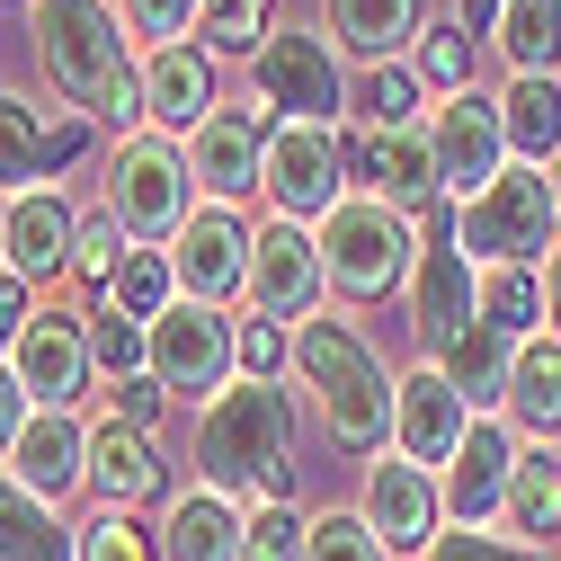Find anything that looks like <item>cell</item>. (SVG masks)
I'll list each match as a JSON object with an SVG mask.
<instances>
[{
    "mask_svg": "<svg viewBox=\"0 0 561 561\" xmlns=\"http://www.w3.org/2000/svg\"><path fill=\"white\" fill-rule=\"evenodd\" d=\"M27 45L72 116L116 125V144L144 134V54H134L116 0H27Z\"/></svg>",
    "mask_w": 561,
    "mask_h": 561,
    "instance_id": "cell-1",
    "label": "cell"
},
{
    "mask_svg": "<svg viewBox=\"0 0 561 561\" xmlns=\"http://www.w3.org/2000/svg\"><path fill=\"white\" fill-rule=\"evenodd\" d=\"M295 392H312V419H321V437L339 455H392V392L401 375L375 357V339L357 321H339V312H312L295 330Z\"/></svg>",
    "mask_w": 561,
    "mask_h": 561,
    "instance_id": "cell-2",
    "label": "cell"
},
{
    "mask_svg": "<svg viewBox=\"0 0 561 561\" xmlns=\"http://www.w3.org/2000/svg\"><path fill=\"white\" fill-rule=\"evenodd\" d=\"M196 481L232 508L295 500V392L286 383H224L196 410Z\"/></svg>",
    "mask_w": 561,
    "mask_h": 561,
    "instance_id": "cell-3",
    "label": "cell"
},
{
    "mask_svg": "<svg viewBox=\"0 0 561 561\" xmlns=\"http://www.w3.org/2000/svg\"><path fill=\"white\" fill-rule=\"evenodd\" d=\"M312 241H321L330 295H347V304H383V295H410V267H419V241H428V224L401 215V205H383V196H357V187H347Z\"/></svg>",
    "mask_w": 561,
    "mask_h": 561,
    "instance_id": "cell-4",
    "label": "cell"
},
{
    "mask_svg": "<svg viewBox=\"0 0 561 561\" xmlns=\"http://www.w3.org/2000/svg\"><path fill=\"white\" fill-rule=\"evenodd\" d=\"M561 241V196H552V170H500L472 205H455V250L472 267H543Z\"/></svg>",
    "mask_w": 561,
    "mask_h": 561,
    "instance_id": "cell-5",
    "label": "cell"
},
{
    "mask_svg": "<svg viewBox=\"0 0 561 561\" xmlns=\"http://www.w3.org/2000/svg\"><path fill=\"white\" fill-rule=\"evenodd\" d=\"M107 215L125 224L134 250H170L196 215V179H187V144H170V134H125V144L107 152Z\"/></svg>",
    "mask_w": 561,
    "mask_h": 561,
    "instance_id": "cell-6",
    "label": "cell"
},
{
    "mask_svg": "<svg viewBox=\"0 0 561 561\" xmlns=\"http://www.w3.org/2000/svg\"><path fill=\"white\" fill-rule=\"evenodd\" d=\"M347 54L330 45V27L295 19V27H267L250 54V90L267 116H295V125H347Z\"/></svg>",
    "mask_w": 561,
    "mask_h": 561,
    "instance_id": "cell-7",
    "label": "cell"
},
{
    "mask_svg": "<svg viewBox=\"0 0 561 561\" xmlns=\"http://www.w3.org/2000/svg\"><path fill=\"white\" fill-rule=\"evenodd\" d=\"M259 196L276 205V224L321 232L330 205L347 196V125H295V116H276L267 161H259Z\"/></svg>",
    "mask_w": 561,
    "mask_h": 561,
    "instance_id": "cell-8",
    "label": "cell"
},
{
    "mask_svg": "<svg viewBox=\"0 0 561 561\" xmlns=\"http://www.w3.org/2000/svg\"><path fill=\"white\" fill-rule=\"evenodd\" d=\"M232 330H241V312H224V304H170L161 321H152V383L170 392V401H215L224 383H241V357H232Z\"/></svg>",
    "mask_w": 561,
    "mask_h": 561,
    "instance_id": "cell-9",
    "label": "cell"
},
{
    "mask_svg": "<svg viewBox=\"0 0 561 561\" xmlns=\"http://www.w3.org/2000/svg\"><path fill=\"white\" fill-rule=\"evenodd\" d=\"M321 295H330V276H321V241L304 232V224H259L250 232V304L241 312H259V321H276V330H304L312 312H321Z\"/></svg>",
    "mask_w": 561,
    "mask_h": 561,
    "instance_id": "cell-10",
    "label": "cell"
},
{
    "mask_svg": "<svg viewBox=\"0 0 561 561\" xmlns=\"http://www.w3.org/2000/svg\"><path fill=\"white\" fill-rule=\"evenodd\" d=\"M10 375L36 410H72L99 375H90V304H36V321L10 347Z\"/></svg>",
    "mask_w": 561,
    "mask_h": 561,
    "instance_id": "cell-11",
    "label": "cell"
},
{
    "mask_svg": "<svg viewBox=\"0 0 561 561\" xmlns=\"http://www.w3.org/2000/svg\"><path fill=\"white\" fill-rule=\"evenodd\" d=\"M428 152H437V187H446L455 205H472L490 179L508 170L500 99H490V90H455V99H428Z\"/></svg>",
    "mask_w": 561,
    "mask_h": 561,
    "instance_id": "cell-12",
    "label": "cell"
},
{
    "mask_svg": "<svg viewBox=\"0 0 561 561\" xmlns=\"http://www.w3.org/2000/svg\"><path fill=\"white\" fill-rule=\"evenodd\" d=\"M472 401L446 383V366H401V392H392V455L401 463H419V472H446L455 463V446L472 437Z\"/></svg>",
    "mask_w": 561,
    "mask_h": 561,
    "instance_id": "cell-13",
    "label": "cell"
},
{
    "mask_svg": "<svg viewBox=\"0 0 561 561\" xmlns=\"http://www.w3.org/2000/svg\"><path fill=\"white\" fill-rule=\"evenodd\" d=\"M170 276L187 304H250V224L241 205H196L170 241Z\"/></svg>",
    "mask_w": 561,
    "mask_h": 561,
    "instance_id": "cell-14",
    "label": "cell"
},
{
    "mask_svg": "<svg viewBox=\"0 0 561 561\" xmlns=\"http://www.w3.org/2000/svg\"><path fill=\"white\" fill-rule=\"evenodd\" d=\"M347 187L401 205V215H428V205L446 196V187H437V152H428V116L401 125V134H366V125H347Z\"/></svg>",
    "mask_w": 561,
    "mask_h": 561,
    "instance_id": "cell-15",
    "label": "cell"
},
{
    "mask_svg": "<svg viewBox=\"0 0 561 561\" xmlns=\"http://www.w3.org/2000/svg\"><path fill=\"white\" fill-rule=\"evenodd\" d=\"M267 134H276V116H267L259 99H250V107H215V116L187 134V179L205 187V205H241V196H259Z\"/></svg>",
    "mask_w": 561,
    "mask_h": 561,
    "instance_id": "cell-16",
    "label": "cell"
},
{
    "mask_svg": "<svg viewBox=\"0 0 561 561\" xmlns=\"http://www.w3.org/2000/svg\"><path fill=\"white\" fill-rule=\"evenodd\" d=\"M357 517L392 543V561L401 552H428L437 535H446V490H437V472H419V463H401V455H375L366 463V490H357Z\"/></svg>",
    "mask_w": 561,
    "mask_h": 561,
    "instance_id": "cell-17",
    "label": "cell"
},
{
    "mask_svg": "<svg viewBox=\"0 0 561 561\" xmlns=\"http://www.w3.org/2000/svg\"><path fill=\"white\" fill-rule=\"evenodd\" d=\"M517 437H508V419L500 410H481L472 419V437L455 446V463L437 472V490H446V526H500V508H508V481H517Z\"/></svg>",
    "mask_w": 561,
    "mask_h": 561,
    "instance_id": "cell-18",
    "label": "cell"
},
{
    "mask_svg": "<svg viewBox=\"0 0 561 561\" xmlns=\"http://www.w3.org/2000/svg\"><path fill=\"white\" fill-rule=\"evenodd\" d=\"M472 321H481V267L455 250V232H437L419 250V267H410V330H419L428 357H446Z\"/></svg>",
    "mask_w": 561,
    "mask_h": 561,
    "instance_id": "cell-19",
    "label": "cell"
},
{
    "mask_svg": "<svg viewBox=\"0 0 561 561\" xmlns=\"http://www.w3.org/2000/svg\"><path fill=\"white\" fill-rule=\"evenodd\" d=\"M72 232H81V205L62 187H27V196L0 205V259H10V276H27L36 295L54 276H72Z\"/></svg>",
    "mask_w": 561,
    "mask_h": 561,
    "instance_id": "cell-20",
    "label": "cell"
},
{
    "mask_svg": "<svg viewBox=\"0 0 561 561\" xmlns=\"http://www.w3.org/2000/svg\"><path fill=\"white\" fill-rule=\"evenodd\" d=\"M90 490L99 508H144V500H179L170 490V455L152 428H125V419H90Z\"/></svg>",
    "mask_w": 561,
    "mask_h": 561,
    "instance_id": "cell-21",
    "label": "cell"
},
{
    "mask_svg": "<svg viewBox=\"0 0 561 561\" xmlns=\"http://www.w3.org/2000/svg\"><path fill=\"white\" fill-rule=\"evenodd\" d=\"M10 481L36 490L45 508H62L72 490H90V419L81 410H36L19 446H10Z\"/></svg>",
    "mask_w": 561,
    "mask_h": 561,
    "instance_id": "cell-22",
    "label": "cell"
},
{
    "mask_svg": "<svg viewBox=\"0 0 561 561\" xmlns=\"http://www.w3.org/2000/svg\"><path fill=\"white\" fill-rule=\"evenodd\" d=\"M215 107H224V90H215V54H205V45H161V54H144V125H152V134L187 144Z\"/></svg>",
    "mask_w": 561,
    "mask_h": 561,
    "instance_id": "cell-23",
    "label": "cell"
},
{
    "mask_svg": "<svg viewBox=\"0 0 561 561\" xmlns=\"http://www.w3.org/2000/svg\"><path fill=\"white\" fill-rule=\"evenodd\" d=\"M330 10V45L375 72V62H410V45L428 36V0H321Z\"/></svg>",
    "mask_w": 561,
    "mask_h": 561,
    "instance_id": "cell-24",
    "label": "cell"
},
{
    "mask_svg": "<svg viewBox=\"0 0 561 561\" xmlns=\"http://www.w3.org/2000/svg\"><path fill=\"white\" fill-rule=\"evenodd\" d=\"M500 419L517 446H561V347L552 339H526L517 366H508V392H500Z\"/></svg>",
    "mask_w": 561,
    "mask_h": 561,
    "instance_id": "cell-25",
    "label": "cell"
},
{
    "mask_svg": "<svg viewBox=\"0 0 561 561\" xmlns=\"http://www.w3.org/2000/svg\"><path fill=\"white\" fill-rule=\"evenodd\" d=\"M241 517L224 490H179V500L161 508V561H241Z\"/></svg>",
    "mask_w": 561,
    "mask_h": 561,
    "instance_id": "cell-26",
    "label": "cell"
},
{
    "mask_svg": "<svg viewBox=\"0 0 561 561\" xmlns=\"http://www.w3.org/2000/svg\"><path fill=\"white\" fill-rule=\"evenodd\" d=\"M490 54L508 62V81H561V0H508L490 19Z\"/></svg>",
    "mask_w": 561,
    "mask_h": 561,
    "instance_id": "cell-27",
    "label": "cell"
},
{
    "mask_svg": "<svg viewBox=\"0 0 561 561\" xmlns=\"http://www.w3.org/2000/svg\"><path fill=\"white\" fill-rule=\"evenodd\" d=\"M500 134L517 170H552L561 161V81H508L500 90Z\"/></svg>",
    "mask_w": 561,
    "mask_h": 561,
    "instance_id": "cell-28",
    "label": "cell"
},
{
    "mask_svg": "<svg viewBox=\"0 0 561 561\" xmlns=\"http://www.w3.org/2000/svg\"><path fill=\"white\" fill-rule=\"evenodd\" d=\"M500 535H517V543H535V552L561 535V455H552V446H526V455H517V481H508Z\"/></svg>",
    "mask_w": 561,
    "mask_h": 561,
    "instance_id": "cell-29",
    "label": "cell"
},
{
    "mask_svg": "<svg viewBox=\"0 0 561 561\" xmlns=\"http://www.w3.org/2000/svg\"><path fill=\"white\" fill-rule=\"evenodd\" d=\"M45 134H54V116L27 90H0V205L27 196V187H54L45 179Z\"/></svg>",
    "mask_w": 561,
    "mask_h": 561,
    "instance_id": "cell-30",
    "label": "cell"
},
{
    "mask_svg": "<svg viewBox=\"0 0 561 561\" xmlns=\"http://www.w3.org/2000/svg\"><path fill=\"white\" fill-rule=\"evenodd\" d=\"M428 366H446V383L472 401V410H500V392H508V366H517V339L508 330H490V321H472L446 357H428Z\"/></svg>",
    "mask_w": 561,
    "mask_h": 561,
    "instance_id": "cell-31",
    "label": "cell"
},
{
    "mask_svg": "<svg viewBox=\"0 0 561 561\" xmlns=\"http://www.w3.org/2000/svg\"><path fill=\"white\" fill-rule=\"evenodd\" d=\"M90 375L116 392L125 375H152V321L144 312H125L116 295L90 304Z\"/></svg>",
    "mask_w": 561,
    "mask_h": 561,
    "instance_id": "cell-32",
    "label": "cell"
},
{
    "mask_svg": "<svg viewBox=\"0 0 561 561\" xmlns=\"http://www.w3.org/2000/svg\"><path fill=\"white\" fill-rule=\"evenodd\" d=\"M428 116V90H419L410 62H375V72L347 81V125H366V134H401Z\"/></svg>",
    "mask_w": 561,
    "mask_h": 561,
    "instance_id": "cell-33",
    "label": "cell"
},
{
    "mask_svg": "<svg viewBox=\"0 0 561 561\" xmlns=\"http://www.w3.org/2000/svg\"><path fill=\"white\" fill-rule=\"evenodd\" d=\"M0 561H72V526L10 472H0Z\"/></svg>",
    "mask_w": 561,
    "mask_h": 561,
    "instance_id": "cell-34",
    "label": "cell"
},
{
    "mask_svg": "<svg viewBox=\"0 0 561 561\" xmlns=\"http://www.w3.org/2000/svg\"><path fill=\"white\" fill-rule=\"evenodd\" d=\"M125 259H134V241H125V224L107 215V205H81V232H72V286L99 304L116 276H125Z\"/></svg>",
    "mask_w": 561,
    "mask_h": 561,
    "instance_id": "cell-35",
    "label": "cell"
},
{
    "mask_svg": "<svg viewBox=\"0 0 561 561\" xmlns=\"http://www.w3.org/2000/svg\"><path fill=\"white\" fill-rule=\"evenodd\" d=\"M481 321L526 347L543 330V267H481Z\"/></svg>",
    "mask_w": 561,
    "mask_h": 561,
    "instance_id": "cell-36",
    "label": "cell"
},
{
    "mask_svg": "<svg viewBox=\"0 0 561 561\" xmlns=\"http://www.w3.org/2000/svg\"><path fill=\"white\" fill-rule=\"evenodd\" d=\"M472 27H455V19H428V36L410 45V72H419V90L428 99H455V90H472Z\"/></svg>",
    "mask_w": 561,
    "mask_h": 561,
    "instance_id": "cell-37",
    "label": "cell"
},
{
    "mask_svg": "<svg viewBox=\"0 0 561 561\" xmlns=\"http://www.w3.org/2000/svg\"><path fill=\"white\" fill-rule=\"evenodd\" d=\"M72 561H161V526H144L134 508H90L72 526Z\"/></svg>",
    "mask_w": 561,
    "mask_h": 561,
    "instance_id": "cell-38",
    "label": "cell"
},
{
    "mask_svg": "<svg viewBox=\"0 0 561 561\" xmlns=\"http://www.w3.org/2000/svg\"><path fill=\"white\" fill-rule=\"evenodd\" d=\"M304 543H312V508L295 500H259L241 517V561H304Z\"/></svg>",
    "mask_w": 561,
    "mask_h": 561,
    "instance_id": "cell-39",
    "label": "cell"
},
{
    "mask_svg": "<svg viewBox=\"0 0 561 561\" xmlns=\"http://www.w3.org/2000/svg\"><path fill=\"white\" fill-rule=\"evenodd\" d=\"M116 19L134 36V54H161V45H187L196 19H205V0H116Z\"/></svg>",
    "mask_w": 561,
    "mask_h": 561,
    "instance_id": "cell-40",
    "label": "cell"
},
{
    "mask_svg": "<svg viewBox=\"0 0 561 561\" xmlns=\"http://www.w3.org/2000/svg\"><path fill=\"white\" fill-rule=\"evenodd\" d=\"M304 561H392V543L357 517V508H312V543Z\"/></svg>",
    "mask_w": 561,
    "mask_h": 561,
    "instance_id": "cell-41",
    "label": "cell"
},
{
    "mask_svg": "<svg viewBox=\"0 0 561 561\" xmlns=\"http://www.w3.org/2000/svg\"><path fill=\"white\" fill-rule=\"evenodd\" d=\"M259 36H267V0H205V19H196V45L215 62L259 54Z\"/></svg>",
    "mask_w": 561,
    "mask_h": 561,
    "instance_id": "cell-42",
    "label": "cell"
},
{
    "mask_svg": "<svg viewBox=\"0 0 561 561\" xmlns=\"http://www.w3.org/2000/svg\"><path fill=\"white\" fill-rule=\"evenodd\" d=\"M125 312H144V321H161L170 304H179V276H170V250H134L125 259V276H116V286H107Z\"/></svg>",
    "mask_w": 561,
    "mask_h": 561,
    "instance_id": "cell-43",
    "label": "cell"
},
{
    "mask_svg": "<svg viewBox=\"0 0 561 561\" xmlns=\"http://www.w3.org/2000/svg\"><path fill=\"white\" fill-rule=\"evenodd\" d=\"M419 561H552V552H535V543H517V535H500V526H446Z\"/></svg>",
    "mask_w": 561,
    "mask_h": 561,
    "instance_id": "cell-44",
    "label": "cell"
},
{
    "mask_svg": "<svg viewBox=\"0 0 561 561\" xmlns=\"http://www.w3.org/2000/svg\"><path fill=\"white\" fill-rule=\"evenodd\" d=\"M232 357H241V383H276V366L295 357V330H276V321L241 312V330H232Z\"/></svg>",
    "mask_w": 561,
    "mask_h": 561,
    "instance_id": "cell-45",
    "label": "cell"
},
{
    "mask_svg": "<svg viewBox=\"0 0 561 561\" xmlns=\"http://www.w3.org/2000/svg\"><path fill=\"white\" fill-rule=\"evenodd\" d=\"M161 410H170V392H161L152 375H125V383L107 392V419H125V428H152Z\"/></svg>",
    "mask_w": 561,
    "mask_h": 561,
    "instance_id": "cell-46",
    "label": "cell"
},
{
    "mask_svg": "<svg viewBox=\"0 0 561 561\" xmlns=\"http://www.w3.org/2000/svg\"><path fill=\"white\" fill-rule=\"evenodd\" d=\"M36 321V286H27V276H10V267H0V357H10V347H19V330Z\"/></svg>",
    "mask_w": 561,
    "mask_h": 561,
    "instance_id": "cell-47",
    "label": "cell"
},
{
    "mask_svg": "<svg viewBox=\"0 0 561 561\" xmlns=\"http://www.w3.org/2000/svg\"><path fill=\"white\" fill-rule=\"evenodd\" d=\"M90 134H99L90 116H72V107H62V116H54V134H45V179H54V170H72V161L90 152Z\"/></svg>",
    "mask_w": 561,
    "mask_h": 561,
    "instance_id": "cell-48",
    "label": "cell"
},
{
    "mask_svg": "<svg viewBox=\"0 0 561 561\" xmlns=\"http://www.w3.org/2000/svg\"><path fill=\"white\" fill-rule=\"evenodd\" d=\"M36 419V401L19 392V375H10V357H0V463H10V446H19V428Z\"/></svg>",
    "mask_w": 561,
    "mask_h": 561,
    "instance_id": "cell-49",
    "label": "cell"
},
{
    "mask_svg": "<svg viewBox=\"0 0 561 561\" xmlns=\"http://www.w3.org/2000/svg\"><path fill=\"white\" fill-rule=\"evenodd\" d=\"M543 339L561 347V241H552V259H543Z\"/></svg>",
    "mask_w": 561,
    "mask_h": 561,
    "instance_id": "cell-50",
    "label": "cell"
},
{
    "mask_svg": "<svg viewBox=\"0 0 561 561\" xmlns=\"http://www.w3.org/2000/svg\"><path fill=\"white\" fill-rule=\"evenodd\" d=\"M508 0H455V27H472V36H490V19H500Z\"/></svg>",
    "mask_w": 561,
    "mask_h": 561,
    "instance_id": "cell-51",
    "label": "cell"
},
{
    "mask_svg": "<svg viewBox=\"0 0 561 561\" xmlns=\"http://www.w3.org/2000/svg\"><path fill=\"white\" fill-rule=\"evenodd\" d=\"M552 196H561V170H552Z\"/></svg>",
    "mask_w": 561,
    "mask_h": 561,
    "instance_id": "cell-52",
    "label": "cell"
},
{
    "mask_svg": "<svg viewBox=\"0 0 561 561\" xmlns=\"http://www.w3.org/2000/svg\"><path fill=\"white\" fill-rule=\"evenodd\" d=\"M0 267H10V259H0Z\"/></svg>",
    "mask_w": 561,
    "mask_h": 561,
    "instance_id": "cell-53",
    "label": "cell"
}]
</instances>
